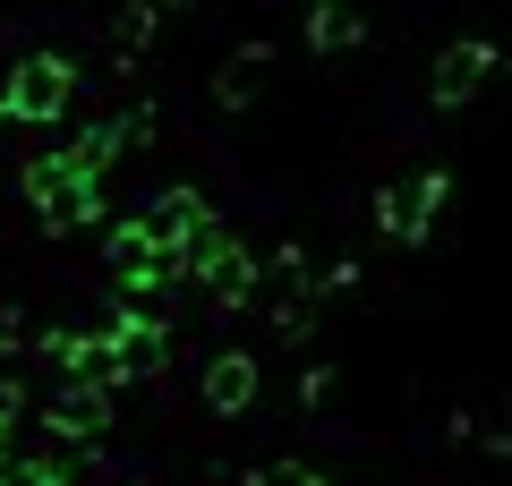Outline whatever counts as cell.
<instances>
[{
	"instance_id": "6da1fadb",
	"label": "cell",
	"mask_w": 512,
	"mask_h": 486,
	"mask_svg": "<svg viewBox=\"0 0 512 486\" xmlns=\"http://www.w3.org/2000/svg\"><path fill=\"white\" fill-rule=\"evenodd\" d=\"M35 205H43L52 231H77V222L103 214V180H94L77 154H52V162H35Z\"/></svg>"
},
{
	"instance_id": "7a4b0ae2",
	"label": "cell",
	"mask_w": 512,
	"mask_h": 486,
	"mask_svg": "<svg viewBox=\"0 0 512 486\" xmlns=\"http://www.w3.org/2000/svg\"><path fill=\"white\" fill-rule=\"evenodd\" d=\"M0 111H9V120H26V128L60 120V111H69V60H60V52L18 60V69H9V94H0Z\"/></svg>"
},
{
	"instance_id": "3957f363",
	"label": "cell",
	"mask_w": 512,
	"mask_h": 486,
	"mask_svg": "<svg viewBox=\"0 0 512 486\" xmlns=\"http://www.w3.org/2000/svg\"><path fill=\"white\" fill-rule=\"evenodd\" d=\"M444 188H453L444 171H419L410 188H384V197H376V222H384L393 239H402V248H419V239H427V222H436V205H444Z\"/></svg>"
},
{
	"instance_id": "277c9868",
	"label": "cell",
	"mask_w": 512,
	"mask_h": 486,
	"mask_svg": "<svg viewBox=\"0 0 512 486\" xmlns=\"http://www.w3.org/2000/svg\"><path fill=\"white\" fill-rule=\"evenodd\" d=\"M487 69H495V52H487V43H453V52L436 60V103H444V111H461L478 86H487Z\"/></svg>"
},
{
	"instance_id": "5b68a950",
	"label": "cell",
	"mask_w": 512,
	"mask_h": 486,
	"mask_svg": "<svg viewBox=\"0 0 512 486\" xmlns=\"http://www.w3.org/2000/svg\"><path fill=\"white\" fill-rule=\"evenodd\" d=\"M103 418H111V393H94V384H60L52 393V435H69V444L103 435Z\"/></svg>"
},
{
	"instance_id": "8992f818",
	"label": "cell",
	"mask_w": 512,
	"mask_h": 486,
	"mask_svg": "<svg viewBox=\"0 0 512 486\" xmlns=\"http://www.w3.org/2000/svg\"><path fill=\"white\" fill-rule=\"evenodd\" d=\"M205 401H214V410H248V401H256V359H248V350L205 367Z\"/></svg>"
},
{
	"instance_id": "52a82bcc",
	"label": "cell",
	"mask_w": 512,
	"mask_h": 486,
	"mask_svg": "<svg viewBox=\"0 0 512 486\" xmlns=\"http://www.w3.org/2000/svg\"><path fill=\"white\" fill-rule=\"evenodd\" d=\"M308 35L325 43V52H342V43H359V9H350V0H316V9H308Z\"/></svg>"
},
{
	"instance_id": "ba28073f",
	"label": "cell",
	"mask_w": 512,
	"mask_h": 486,
	"mask_svg": "<svg viewBox=\"0 0 512 486\" xmlns=\"http://www.w3.org/2000/svg\"><path fill=\"white\" fill-rule=\"evenodd\" d=\"M146 35H154V9H128V18L111 26V52H120V60H137V52H146Z\"/></svg>"
},
{
	"instance_id": "9c48e42d",
	"label": "cell",
	"mask_w": 512,
	"mask_h": 486,
	"mask_svg": "<svg viewBox=\"0 0 512 486\" xmlns=\"http://www.w3.org/2000/svg\"><path fill=\"white\" fill-rule=\"evenodd\" d=\"M256 486H333V478H316L308 461H265V469H256Z\"/></svg>"
}]
</instances>
